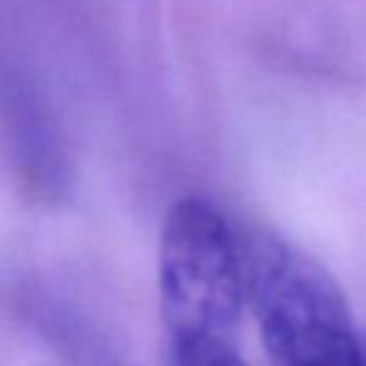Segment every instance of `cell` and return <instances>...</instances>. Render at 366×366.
Instances as JSON below:
<instances>
[{
	"label": "cell",
	"mask_w": 366,
	"mask_h": 366,
	"mask_svg": "<svg viewBox=\"0 0 366 366\" xmlns=\"http://www.w3.org/2000/svg\"><path fill=\"white\" fill-rule=\"evenodd\" d=\"M247 307L269 366H366L339 282L269 229H239Z\"/></svg>",
	"instance_id": "obj_1"
},
{
	"label": "cell",
	"mask_w": 366,
	"mask_h": 366,
	"mask_svg": "<svg viewBox=\"0 0 366 366\" xmlns=\"http://www.w3.org/2000/svg\"><path fill=\"white\" fill-rule=\"evenodd\" d=\"M159 309L174 349L234 342L247 307L239 229L197 194L169 207L159 237Z\"/></svg>",
	"instance_id": "obj_2"
},
{
	"label": "cell",
	"mask_w": 366,
	"mask_h": 366,
	"mask_svg": "<svg viewBox=\"0 0 366 366\" xmlns=\"http://www.w3.org/2000/svg\"><path fill=\"white\" fill-rule=\"evenodd\" d=\"M0 154L30 202L58 207L73 194L75 164L68 140L33 87L13 85L0 102Z\"/></svg>",
	"instance_id": "obj_3"
},
{
	"label": "cell",
	"mask_w": 366,
	"mask_h": 366,
	"mask_svg": "<svg viewBox=\"0 0 366 366\" xmlns=\"http://www.w3.org/2000/svg\"><path fill=\"white\" fill-rule=\"evenodd\" d=\"M174 366H247L234 342H209L174 349Z\"/></svg>",
	"instance_id": "obj_4"
}]
</instances>
